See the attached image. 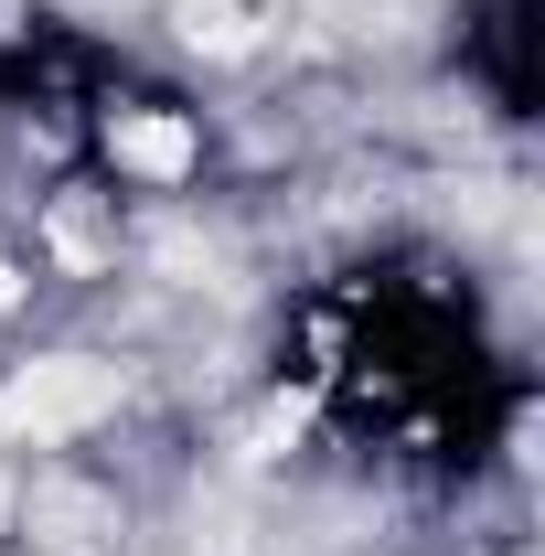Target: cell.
<instances>
[{"label":"cell","instance_id":"obj_1","mask_svg":"<svg viewBox=\"0 0 545 556\" xmlns=\"http://www.w3.org/2000/svg\"><path fill=\"white\" fill-rule=\"evenodd\" d=\"M118 407V375L107 364H33V375H11L0 386V428H33V439H54V428H86V417Z\"/></svg>","mask_w":545,"mask_h":556},{"label":"cell","instance_id":"obj_2","mask_svg":"<svg viewBox=\"0 0 545 556\" xmlns=\"http://www.w3.org/2000/svg\"><path fill=\"white\" fill-rule=\"evenodd\" d=\"M129 172H150V182H182L193 172V129H172V118H118V139H107Z\"/></svg>","mask_w":545,"mask_h":556}]
</instances>
